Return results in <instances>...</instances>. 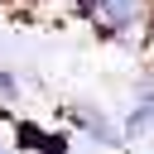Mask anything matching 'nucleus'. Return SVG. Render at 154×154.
<instances>
[{
	"label": "nucleus",
	"mask_w": 154,
	"mask_h": 154,
	"mask_svg": "<svg viewBox=\"0 0 154 154\" xmlns=\"http://www.w3.org/2000/svg\"><path fill=\"white\" fill-rule=\"evenodd\" d=\"M0 154H5V144H0Z\"/></svg>",
	"instance_id": "obj_3"
},
{
	"label": "nucleus",
	"mask_w": 154,
	"mask_h": 154,
	"mask_svg": "<svg viewBox=\"0 0 154 154\" xmlns=\"http://www.w3.org/2000/svg\"><path fill=\"white\" fill-rule=\"evenodd\" d=\"M0 96H5V101H14V96H19V82H14V72H10V67H0Z\"/></svg>",
	"instance_id": "obj_2"
},
{
	"label": "nucleus",
	"mask_w": 154,
	"mask_h": 154,
	"mask_svg": "<svg viewBox=\"0 0 154 154\" xmlns=\"http://www.w3.org/2000/svg\"><path fill=\"white\" fill-rule=\"evenodd\" d=\"M91 14H96L106 29L125 34V29L140 19V0H91Z\"/></svg>",
	"instance_id": "obj_1"
}]
</instances>
